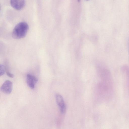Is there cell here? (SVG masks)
<instances>
[{"label": "cell", "instance_id": "2", "mask_svg": "<svg viewBox=\"0 0 129 129\" xmlns=\"http://www.w3.org/2000/svg\"><path fill=\"white\" fill-rule=\"evenodd\" d=\"M12 87V82L9 80H7L5 81L2 85L1 87V90L4 93L9 94L11 92Z\"/></svg>", "mask_w": 129, "mask_h": 129}, {"label": "cell", "instance_id": "5", "mask_svg": "<svg viewBox=\"0 0 129 129\" xmlns=\"http://www.w3.org/2000/svg\"><path fill=\"white\" fill-rule=\"evenodd\" d=\"M26 82L28 86L32 89H34L38 82V78L35 76L28 74L26 75Z\"/></svg>", "mask_w": 129, "mask_h": 129}, {"label": "cell", "instance_id": "8", "mask_svg": "<svg viewBox=\"0 0 129 129\" xmlns=\"http://www.w3.org/2000/svg\"><path fill=\"white\" fill-rule=\"evenodd\" d=\"M6 73L7 75L9 77L12 78H13L14 77V75L13 74L10 73L9 72L7 71Z\"/></svg>", "mask_w": 129, "mask_h": 129}, {"label": "cell", "instance_id": "11", "mask_svg": "<svg viewBox=\"0 0 129 129\" xmlns=\"http://www.w3.org/2000/svg\"></svg>", "mask_w": 129, "mask_h": 129}, {"label": "cell", "instance_id": "1", "mask_svg": "<svg viewBox=\"0 0 129 129\" xmlns=\"http://www.w3.org/2000/svg\"><path fill=\"white\" fill-rule=\"evenodd\" d=\"M28 28V25L26 22H22L18 23L15 26L13 30V38L15 39L24 38L25 36Z\"/></svg>", "mask_w": 129, "mask_h": 129}, {"label": "cell", "instance_id": "7", "mask_svg": "<svg viewBox=\"0 0 129 129\" xmlns=\"http://www.w3.org/2000/svg\"><path fill=\"white\" fill-rule=\"evenodd\" d=\"M126 87L129 93V78H127L126 80Z\"/></svg>", "mask_w": 129, "mask_h": 129}, {"label": "cell", "instance_id": "10", "mask_svg": "<svg viewBox=\"0 0 129 129\" xmlns=\"http://www.w3.org/2000/svg\"><path fill=\"white\" fill-rule=\"evenodd\" d=\"M85 0L87 1H89V0Z\"/></svg>", "mask_w": 129, "mask_h": 129}, {"label": "cell", "instance_id": "4", "mask_svg": "<svg viewBox=\"0 0 129 129\" xmlns=\"http://www.w3.org/2000/svg\"><path fill=\"white\" fill-rule=\"evenodd\" d=\"M10 4L12 8L17 10L22 9L25 4V0H10Z\"/></svg>", "mask_w": 129, "mask_h": 129}, {"label": "cell", "instance_id": "6", "mask_svg": "<svg viewBox=\"0 0 129 129\" xmlns=\"http://www.w3.org/2000/svg\"><path fill=\"white\" fill-rule=\"evenodd\" d=\"M5 68L4 66L2 65H0V76L3 75L5 72Z\"/></svg>", "mask_w": 129, "mask_h": 129}, {"label": "cell", "instance_id": "3", "mask_svg": "<svg viewBox=\"0 0 129 129\" xmlns=\"http://www.w3.org/2000/svg\"><path fill=\"white\" fill-rule=\"evenodd\" d=\"M55 98L61 113L62 114H64L66 112V107L62 97L60 94H56Z\"/></svg>", "mask_w": 129, "mask_h": 129}, {"label": "cell", "instance_id": "9", "mask_svg": "<svg viewBox=\"0 0 129 129\" xmlns=\"http://www.w3.org/2000/svg\"><path fill=\"white\" fill-rule=\"evenodd\" d=\"M78 2H80V0H77Z\"/></svg>", "mask_w": 129, "mask_h": 129}]
</instances>
